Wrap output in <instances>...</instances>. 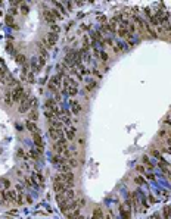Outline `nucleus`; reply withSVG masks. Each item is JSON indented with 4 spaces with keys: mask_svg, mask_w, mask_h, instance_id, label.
Instances as JSON below:
<instances>
[{
    "mask_svg": "<svg viewBox=\"0 0 171 219\" xmlns=\"http://www.w3.org/2000/svg\"><path fill=\"white\" fill-rule=\"evenodd\" d=\"M92 75H93V77H94V78H96V79H100V78H102V75H103V74L100 72V69H99V68L96 66V68H93V69H92Z\"/></svg>",
    "mask_w": 171,
    "mask_h": 219,
    "instance_id": "393cba45",
    "label": "nucleus"
},
{
    "mask_svg": "<svg viewBox=\"0 0 171 219\" xmlns=\"http://www.w3.org/2000/svg\"><path fill=\"white\" fill-rule=\"evenodd\" d=\"M16 158L24 159L25 162H28V152L25 153V150L22 147H18V149H16Z\"/></svg>",
    "mask_w": 171,
    "mask_h": 219,
    "instance_id": "a211bd4d",
    "label": "nucleus"
},
{
    "mask_svg": "<svg viewBox=\"0 0 171 219\" xmlns=\"http://www.w3.org/2000/svg\"><path fill=\"white\" fill-rule=\"evenodd\" d=\"M147 181H156V175L153 174V171H146V174L143 175Z\"/></svg>",
    "mask_w": 171,
    "mask_h": 219,
    "instance_id": "5701e85b",
    "label": "nucleus"
},
{
    "mask_svg": "<svg viewBox=\"0 0 171 219\" xmlns=\"http://www.w3.org/2000/svg\"><path fill=\"white\" fill-rule=\"evenodd\" d=\"M128 50V46L125 44V43H121V41H116L114 46H112V52L114 53H122V52H127Z\"/></svg>",
    "mask_w": 171,
    "mask_h": 219,
    "instance_id": "1a4fd4ad",
    "label": "nucleus"
},
{
    "mask_svg": "<svg viewBox=\"0 0 171 219\" xmlns=\"http://www.w3.org/2000/svg\"><path fill=\"white\" fill-rule=\"evenodd\" d=\"M98 87V81L96 79H92V81H89V82H86V85H84V93L86 94H90V93Z\"/></svg>",
    "mask_w": 171,
    "mask_h": 219,
    "instance_id": "f8f14e48",
    "label": "nucleus"
},
{
    "mask_svg": "<svg viewBox=\"0 0 171 219\" xmlns=\"http://www.w3.org/2000/svg\"><path fill=\"white\" fill-rule=\"evenodd\" d=\"M13 174H15V175H16L18 178H22V177H24V171L21 169V168H15V169H13Z\"/></svg>",
    "mask_w": 171,
    "mask_h": 219,
    "instance_id": "f704fd0d",
    "label": "nucleus"
},
{
    "mask_svg": "<svg viewBox=\"0 0 171 219\" xmlns=\"http://www.w3.org/2000/svg\"><path fill=\"white\" fill-rule=\"evenodd\" d=\"M65 196H67L68 200H72V199H75L77 193H75V190H74L72 187H67V190H65Z\"/></svg>",
    "mask_w": 171,
    "mask_h": 219,
    "instance_id": "aec40b11",
    "label": "nucleus"
},
{
    "mask_svg": "<svg viewBox=\"0 0 171 219\" xmlns=\"http://www.w3.org/2000/svg\"><path fill=\"white\" fill-rule=\"evenodd\" d=\"M50 2H52V5L55 6L56 11H59L62 15H67V13H68L67 7H65V5H64L62 2H59V0H50Z\"/></svg>",
    "mask_w": 171,
    "mask_h": 219,
    "instance_id": "9b49d317",
    "label": "nucleus"
},
{
    "mask_svg": "<svg viewBox=\"0 0 171 219\" xmlns=\"http://www.w3.org/2000/svg\"><path fill=\"white\" fill-rule=\"evenodd\" d=\"M13 215H15V216L18 215V210H16V209H11V210H9V215H7V216H13Z\"/></svg>",
    "mask_w": 171,
    "mask_h": 219,
    "instance_id": "58836bf2",
    "label": "nucleus"
},
{
    "mask_svg": "<svg viewBox=\"0 0 171 219\" xmlns=\"http://www.w3.org/2000/svg\"><path fill=\"white\" fill-rule=\"evenodd\" d=\"M162 125H164V127H168V128H171V115L165 116L164 119H162Z\"/></svg>",
    "mask_w": 171,
    "mask_h": 219,
    "instance_id": "c85d7f7f",
    "label": "nucleus"
},
{
    "mask_svg": "<svg viewBox=\"0 0 171 219\" xmlns=\"http://www.w3.org/2000/svg\"><path fill=\"white\" fill-rule=\"evenodd\" d=\"M146 199H147V201H149V204H155V203L158 201V199H156V196L155 194H149Z\"/></svg>",
    "mask_w": 171,
    "mask_h": 219,
    "instance_id": "7c9ffc66",
    "label": "nucleus"
},
{
    "mask_svg": "<svg viewBox=\"0 0 171 219\" xmlns=\"http://www.w3.org/2000/svg\"><path fill=\"white\" fill-rule=\"evenodd\" d=\"M33 135V141H34V146L36 147H44V141H43L42 135H40V131L38 133H34Z\"/></svg>",
    "mask_w": 171,
    "mask_h": 219,
    "instance_id": "ddd939ff",
    "label": "nucleus"
},
{
    "mask_svg": "<svg viewBox=\"0 0 171 219\" xmlns=\"http://www.w3.org/2000/svg\"><path fill=\"white\" fill-rule=\"evenodd\" d=\"M43 16H44V21L47 22V24H55L58 19H61L64 15H62L59 11H56V9H46L44 12H43Z\"/></svg>",
    "mask_w": 171,
    "mask_h": 219,
    "instance_id": "f257e3e1",
    "label": "nucleus"
},
{
    "mask_svg": "<svg viewBox=\"0 0 171 219\" xmlns=\"http://www.w3.org/2000/svg\"><path fill=\"white\" fill-rule=\"evenodd\" d=\"M16 128H18V131H22V127H21L19 124H16Z\"/></svg>",
    "mask_w": 171,
    "mask_h": 219,
    "instance_id": "79ce46f5",
    "label": "nucleus"
},
{
    "mask_svg": "<svg viewBox=\"0 0 171 219\" xmlns=\"http://www.w3.org/2000/svg\"><path fill=\"white\" fill-rule=\"evenodd\" d=\"M105 215L102 213V209H94V212H93V218H103Z\"/></svg>",
    "mask_w": 171,
    "mask_h": 219,
    "instance_id": "2f4dec72",
    "label": "nucleus"
},
{
    "mask_svg": "<svg viewBox=\"0 0 171 219\" xmlns=\"http://www.w3.org/2000/svg\"><path fill=\"white\" fill-rule=\"evenodd\" d=\"M64 133H65V137H67L68 141H74L75 138H77V133H78V129L74 127V125H69V127L64 128Z\"/></svg>",
    "mask_w": 171,
    "mask_h": 219,
    "instance_id": "7ed1b4c3",
    "label": "nucleus"
},
{
    "mask_svg": "<svg viewBox=\"0 0 171 219\" xmlns=\"http://www.w3.org/2000/svg\"><path fill=\"white\" fill-rule=\"evenodd\" d=\"M147 154L151 156V158H153V159H162L164 156H162V153H161V150H159V147L156 146V144H152V146L147 149Z\"/></svg>",
    "mask_w": 171,
    "mask_h": 219,
    "instance_id": "39448f33",
    "label": "nucleus"
},
{
    "mask_svg": "<svg viewBox=\"0 0 171 219\" xmlns=\"http://www.w3.org/2000/svg\"><path fill=\"white\" fill-rule=\"evenodd\" d=\"M77 201H78V206L80 207H83L86 204V200H84V199H81V197H78V199H77Z\"/></svg>",
    "mask_w": 171,
    "mask_h": 219,
    "instance_id": "4c0bfd02",
    "label": "nucleus"
},
{
    "mask_svg": "<svg viewBox=\"0 0 171 219\" xmlns=\"http://www.w3.org/2000/svg\"><path fill=\"white\" fill-rule=\"evenodd\" d=\"M74 141L77 143V146H78V147H83V146H84V143H86L84 138H81V137H80V138H75Z\"/></svg>",
    "mask_w": 171,
    "mask_h": 219,
    "instance_id": "c9c22d12",
    "label": "nucleus"
},
{
    "mask_svg": "<svg viewBox=\"0 0 171 219\" xmlns=\"http://www.w3.org/2000/svg\"><path fill=\"white\" fill-rule=\"evenodd\" d=\"M25 203H27V204H31V203H33V199H31L30 196H25Z\"/></svg>",
    "mask_w": 171,
    "mask_h": 219,
    "instance_id": "ea45409f",
    "label": "nucleus"
},
{
    "mask_svg": "<svg viewBox=\"0 0 171 219\" xmlns=\"http://www.w3.org/2000/svg\"><path fill=\"white\" fill-rule=\"evenodd\" d=\"M19 12L22 13V15H27V13L30 12V6H28V5H25V3H22V5L19 6Z\"/></svg>",
    "mask_w": 171,
    "mask_h": 219,
    "instance_id": "cd10ccee",
    "label": "nucleus"
},
{
    "mask_svg": "<svg viewBox=\"0 0 171 219\" xmlns=\"http://www.w3.org/2000/svg\"><path fill=\"white\" fill-rule=\"evenodd\" d=\"M0 96H2V90H0Z\"/></svg>",
    "mask_w": 171,
    "mask_h": 219,
    "instance_id": "37998d69",
    "label": "nucleus"
},
{
    "mask_svg": "<svg viewBox=\"0 0 171 219\" xmlns=\"http://www.w3.org/2000/svg\"><path fill=\"white\" fill-rule=\"evenodd\" d=\"M3 103L6 104V106H12L15 102H13V97H12V90H9L3 94Z\"/></svg>",
    "mask_w": 171,
    "mask_h": 219,
    "instance_id": "2eb2a0df",
    "label": "nucleus"
},
{
    "mask_svg": "<svg viewBox=\"0 0 171 219\" xmlns=\"http://www.w3.org/2000/svg\"><path fill=\"white\" fill-rule=\"evenodd\" d=\"M12 97H13V102H15V103H19V102L25 97V91L21 85H16V87L12 88Z\"/></svg>",
    "mask_w": 171,
    "mask_h": 219,
    "instance_id": "f03ea898",
    "label": "nucleus"
},
{
    "mask_svg": "<svg viewBox=\"0 0 171 219\" xmlns=\"http://www.w3.org/2000/svg\"><path fill=\"white\" fill-rule=\"evenodd\" d=\"M0 184H2V187H3L5 190H9L11 187H12V181H11L7 177H2V178H0Z\"/></svg>",
    "mask_w": 171,
    "mask_h": 219,
    "instance_id": "6ab92c4d",
    "label": "nucleus"
},
{
    "mask_svg": "<svg viewBox=\"0 0 171 219\" xmlns=\"http://www.w3.org/2000/svg\"><path fill=\"white\" fill-rule=\"evenodd\" d=\"M136 172H137V174H140V175H145V174H146V168H145V165H143V163H137V165H136Z\"/></svg>",
    "mask_w": 171,
    "mask_h": 219,
    "instance_id": "b1692460",
    "label": "nucleus"
},
{
    "mask_svg": "<svg viewBox=\"0 0 171 219\" xmlns=\"http://www.w3.org/2000/svg\"><path fill=\"white\" fill-rule=\"evenodd\" d=\"M133 183L136 184V185H139V187H142V185H147V179L143 175H140V174H137L136 177H133Z\"/></svg>",
    "mask_w": 171,
    "mask_h": 219,
    "instance_id": "4468645a",
    "label": "nucleus"
},
{
    "mask_svg": "<svg viewBox=\"0 0 171 219\" xmlns=\"http://www.w3.org/2000/svg\"><path fill=\"white\" fill-rule=\"evenodd\" d=\"M25 188H27V187H25L24 184H21V183H18L16 185H15V190H16V193H24Z\"/></svg>",
    "mask_w": 171,
    "mask_h": 219,
    "instance_id": "473e14b6",
    "label": "nucleus"
},
{
    "mask_svg": "<svg viewBox=\"0 0 171 219\" xmlns=\"http://www.w3.org/2000/svg\"><path fill=\"white\" fill-rule=\"evenodd\" d=\"M25 128H27V131L31 133V134H34V133H38L40 129H38V125H37L36 121H30V119H27L25 121Z\"/></svg>",
    "mask_w": 171,
    "mask_h": 219,
    "instance_id": "9d476101",
    "label": "nucleus"
},
{
    "mask_svg": "<svg viewBox=\"0 0 171 219\" xmlns=\"http://www.w3.org/2000/svg\"><path fill=\"white\" fill-rule=\"evenodd\" d=\"M62 91L69 97H77L78 96V85H68L65 88H62Z\"/></svg>",
    "mask_w": 171,
    "mask_h": 219,
    "instance_id": "0eeeda50",
    "label": "nucleus"
},
{
    "mask_svg": "<svg viewBox=\"0 0 171 219\" xmlns=\"http://www.w3.org/2000/svg\"><path fill=\"white\" fill-rule=\"evenodd\" d=\"M167 134H168V129H165V128L159 129V133H158V140H165V138H167Z\"/></svg>",
    "mask_w": 171,
    "mask_h": 219,
    "instance_id": "bb28decb",
    "label": "nucleus"
},
{
    "mask_svg": "<svg viewBox=\"0 0 171 219\" xmlns=\"http://www.w3.org/2000/svg\"><path fill=\"white\" fill-rule=\"evenodd\" d=\"M27 118L30 119V121H36L38 119V112L36 110V107H33V109H30L28 112H27Z\"/></svg>",
    "mask_w": 171,
    "mask_h": 219,
    "instance_id": "f3484780",
    "label": "nucleus"
},
{
    "mask_svg": "<svg viewBox=\"0 0 171 219\" xmlns=\"http://www.w3.org/2000/svg\"><path fill=\"white\" fill-rule=\"evenodd\" d=\"M62 181L67 184V187H74V183H75V178H74V172L69 171V172H61Z\"/></svg>",
    "mask_w": 171,
    "mask_h": 219,
    "instance_id": "20e7f679",
    "label": "nucleus"
},
{
    "mask_svg": "<svg viewBox=\"0 0 171 219\" xmlns=\"http://www.w3.org/2000/svg\"><path fill=\"white\" fill-rule=\"evenodd\" d=\"M69 107H71V112L74 113V116H78L83 110V106L77 102V100H69Z\"/></svg>",
    "mask_w": 171,
    "mask_h": 219,
    "instance_id": "6e6552de",
    "label": "nucleus"
},
{
    "mask_svg": "<svg viewBox=\"0 0 171 219\" xmlns=\"http://www.w3.org/2000/svg\"><path fill=\"white\" fill-rule=\"evenodd\" d=\"M13 204H16V206H22L25 204V194L24 193H18V197H16V200Z\"/></svg>",
    "mask_w": 171,
    "mask_h": 219,
    "instance_id": "4be33fe9",
    "label": "nucleus"
},
{
    "mask_svg": "<svg viewBox=\"0 0 171 219\" xmlns=\"http://www.w3.org/2000/svg\"><path fill=\"white\" fill-rule=\"evenodd\" d=\"M24 3V0H12V6H16V7H19L21 5Z\"/></svg>",
    "mask_w": 171,
    "mask_h": 219,
    "instance_id": "e433bc0d",
    "label": "nucleus"
},
{
    "mask_svg": "<svg viewBox=\"0 0 171 219\" xmlns=\"http://www.w3.org/2000/svg\"><path fill=\"white\" fill-rule=\"evenodd\" d=\"M15 59H16V62H18L19 65H25V63H28V62H27V57H25L24 55H21V53H18Z\"/></svg>",
    "mask_w": 171,
    "mask_h": 219,
    "instance_id": "a878e982",
    "label": "nucleus"
},
{
    "mask_svg": "<svg viewBox=\"0 0 171 219\" xmlns=\"http://www.w3.org/2000/svg\"><path fill=\"white\" fill-rule=\"evenodd\" d=\"M164 218H171V204L170 206H165L164 207Z\"/></svg>",
    "mask_w": 171,
    "mask_h": 219,
    "instance_id": "72a5a7b5",
    "label": "nucleus"
},
{
    "mask_svg": "<svg viewBox=\"0 0 171 219\" xmlns=\"http://www.w3.org/2000/svg\"><path fill=\"white\" fill-rule=\"evenodd\" d=\"M142 163L145 165L146 171H153V169H155V166H156V165H155L152 160H151V156H149L147 153H145V154L142 156Z\"/></svg>",
    "mask_w": 171,
    "mask_h": 219,
    "instance_id": "423d86ee",
    "label": "nucleus"
},
{
    "mask_svg": "<svg viewBox=\"0 0 171 219\" xmlns=\"http://www.w3.org/2000/svg\"><path fill=\"white\" fill-rule=\"evenodd\" d=\"M159 194L164 196V197L165 196H168V190H159Z\"/></svg>",
    "mask_w": 171,
    "mask_h": 219,
    "instance_id": "a19ab883",
    "label": "nucleus"
},
{
    "mask_svg": "<svg viewBox=\"0 0 171 219\" xmlns=\"http://www.w3.org/2000/svg\"><path fill=\"white\" fill-rule=\"evenodd\" d=\"M5 21H6V24H7V25H11L12 28H16V30H18V27L15 25V16H13V15H11V13H9V15H6Z\"/></svg>",
    "mask_w": 171,
    "mask_h": 219,
    "instance_id": "412c9836",
    "label": "nucleus"
},
{
    "mask_svg": "<svg viewBox=\"0 0 171 219\" xmlns=\"http://www.w3.org/2000/svg\"><path fill=\"white\" fill-rule=\"evenodd\" d=\"M47 47L43 44V43H38V46H37V53L40 57H47Z\"/></svg>",
    "mask_w": 171,
    "mask_h": 219,
    "instance_id": "dca6fc26",
    "label": "nucleus"
},
{
    "mask_svg": "<svg viewBox=\"0 0 171 219\" xmlns=\"http://www.w3.org/2000/svg\"><path fill=\"white\" fill-rule=\"evenodd\" d=\"M50 31H52V32H56V34H59V31H61V27H59V25L56 24H50Z\"/></svg>",
    "mask_w": 171,
    "mask_h": 219,
    "instance_id": "c756f323",
    "label": "nucleus"
}]
</instances>
